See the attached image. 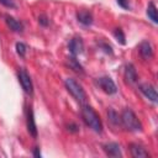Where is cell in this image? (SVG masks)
Instances as JSON below:
<instances>
[{"mask_svg": "<svg viewBox=\"0 0 158 158\" xmlns=\"http://www.w3.org/2000/svg\"><path fill=\"white\" fill-rule=\"evenodd\" d=\"M81 117L85 125L91 128L94 132L100 133L102 131V122L100 120V116L96 114V111L89 106V105H83L81 107Z\"/></svg>", "mask_w": 158, "mask_h": 158, "instance_id": "1", "label": "cell"}, {"mask_svg": "<svg viewBox=\"0 0 158 158\" xmlns=\"http://www.w3.org/2000/svg\"><path fill=\"white\" fill-rule=\"evenodd\" d=\"M120 120H121V125L127 131H131V132H141L142 131V123L131 109H125L120 116Z\"/></svg>", "mask_w": 158, "mask_h": 158, "instance_id": "2", "label": "cell"}, {"mask_svg": "<svg viewBox=\"0 0 158 158\" xmlns=\"http://www.w3.org/2000/svg\"><path fill=\"white\" fill-rule=\"evenodd\" d=\"M64 85L67 88V90L70 93V95L80 104H85L86 101V93L84 91L83 86L73 78H67L64 81Z\"/></svg>", "mask_w": 158, "mask_h": 158, "instance_id": "3", "label": "cell"}, {"mask_svg": "<svg viewBox=\"0 0 158 158\" xmlns=\"http://www.w3.org/2000/svg\"><path fill=\"white\" fill-rule=\"evenodd\" d=\"M17 78H19V81L23 89V91L28 95H31L33 93V85H32V80L28 75V73L25 70V69H20L17 72Z\"/></svg>", "mask_w": 158, "mask_h": 158, "instance_id": "4", "label": "cell"}, {"mask_svg": "<svg viewBox=\"0 0 158 158\" xmlns=\"http://www.w3.org/2000/svg\"><path fill=\"white\" fill-rule=\"evenodd\" d=\"M98 84L109 95H112V94H115L117 91L116 84L114 83V80L110 77H101V78H99L98 79Z\"/></svg>", "mask_w": 158, "mask_h": 158, "instance_id": "5", "label": "cell"}, {"mask_svg": "<svg viewBox=\"0 0 158 158\" xmlns=\"http://www.w3.org/2000/svg\"><path fill=\"white\" fill-rule=\"evenodd\" d=\"M138 89L148 100H151L152 102H157L158 96H157V91H156L153 85H151L148 83H143V84H139Z\"/></svg>", "mask_w": 158, "mask_h": 158, "instance_id": "6", "label": "cell"}, {"mask_svg": "<svg viewBox=\"0 0 158 158\" xmlns=\"http://www.w3.org/2000/svg\"><path fill=\"white\" fill-rule=\"evenodd\" d=\"M83 49H84V42L80 37L75 36L69 41V51L74 57L83 53Z\"/></svg>", "mask_w": 158, "mask_h": 158, "instance_id": "7", "label": "cell"}, {"mask_svg": "<svg viewBox=\"0 0 158 158\" xmlns=\"http://www.w3.org/2000/svg\"><path fill=\"white\" fill-rule=\"evenodd\" d=\"M26 126H27L28 133H30L33 138H36V137H37V126H36V121H35V115H33L32 107H28V110H27Z\"/></svg>", "mask_w": 158, "mask_h": 158, "instance_id": "8", "label": "cell"}, {"mask_svg": "<svg viewBox=\"0 0 158 158\" xmlns=\"http://www.w3.org/2000/svg\"><path fill=\"white\" fill-rule=\"evenodd\" d=\"M138 51H139V54L142 56L143 59H151L153 57V48H152V46L148 41L141 42V44L138 47Z\"/></svg>", "mask_w": 158, "mask_h": 158, "instance_id": "9", "label": "cell"}, {"mask_svg": "<svg viewBox=\"0 0 158 158\" xmlns=\"http://www.w3.org/2000/svg\"><path fill=\"white\" fill-rule=\"evenodd\" d=\"M104 151L105 153L109 156V157H121V149H120V146L115 142H110V143H106L104 144Z\"/></svg>", "mask_w": 158, "mask_h": 158, "instance_id": "10", "label": "cell"}, {"mask_svg": "<svg viewBox=\"0 0 158 158\" xmlns=\"http://www.w3.org/2000/svg\"><path fill=\"white\" fill-rule=\"evenodd\" d=\"M5 21H6L7 26L10 27V30H12L14 32L21 33V32L23 31V25H22L19 20H16L15 17H12V16H10V15H6V16H5Z\"/></svg>", "mask_w": 158, "mask_h": 158, "instance_id": "11", "label": "cell"}, {"mask_svg": "<svg viewBox=\"0 0 158 158\" xmlns=\"http://www.w3.org/2000/svg\"><path fill=\"white\" fill-rule=\"evenodd\" d=\"M130 151H131V154L135 158H148L149 157V153L142 146H139L137 143L130 144Z\"/></svg>", "mask_w": 158, "mask_h": 158, "instance_id": "12", "label": "cell"}, {"mask_svg": "<svg viewBox=\"0 0 158 158\" xmlns=\"http://www.w3.org/2000/svg\"><path fill=\"white\" fill-rule=\"evenodd\" d=\"M137 72H136V69H135V67H133V64H127L126 67H125V79L127 80V83H130V84H135L136 81H137Z\"/></svg>", "mask_w": 158, "mask_h": 158, "instance_id": "13", "label": "cell"}, {"mask_svg": "<svg viewBox=\"0 0 158 158\" xmlns=\"http://www.w3.org/2000/svg\"><path fill=\"white\" fill-rule=\"evenodd\" d=\"M77 19H78V21H79L80 23H83L84 26H90V25L93 23V15H91L89 11H85V10L79 11V12L77 14Z\"/></svg>", "mask_w": 158, "mask_h": 158, "instance_id": "14", "label": "cell"}, {"mask_svg": "<svg viewBox=\"0 0 158 158\" xmlns=\"http://www.w3.org/2000/svg\"><path fill=\"white\" fill-rule=\"evenodd\" d=\"M68 65H69V68H72L74 72H77V73H80V74H83L84 73V69H83V65L77 60V58L74 57V56H72V57H69L68 58Z\"/></svg>", "mask_w": 158, "mask_h": 158, "instance_id": "15", "label": "cell"}, {"mask_svg": "<svg viewBox=\"0 0 158 158\" xmlns=\"http://www.w3.org/2000/svg\"><path fill=\"white\" fill-rule=\"evenodd\" d=\"M147 15H148V17L154 22V23H157L158 22V16H157V9H156V5H154V2H149L148 4V6H147Z\"/></svg>", "mask_w": 158, "mask_h": 158, "instance_id": "16", "label": "cell"}, {"mask_svg": "<svg viewBox=\"0 0 158 158\" xmlns=\"http://www.w3.org/2000/svg\"><path fill=\"white\" fill-rule=\"evenodd\" d=\"M107 117H109V121H110L112 125H120V123H121V120H120L118 115H117L116 111H114V110H109Z\"/></svg>", "mask_w": 158, "mask_h": 158, "instance_id": "17", "label": "cell"}, {"mask_svg": "<svg viewBox=\"0 0 158 158\" xmlns=\"http://www.w3.org/2000/svg\"><path fill=\"white\" fill-rule=\"evenodd\" d=\"M114 37L116 38V41H117L120 44H125V43H126V37H125V35H123V32H122L121 28H116V30L114 31Z\"/></svg>", "mask_w": 158, "mask_h": 158, "instance_id": "18", "label": "cell"}, {"mask_svg": "<svg viewBox=\"0 0 158 158\" xmlns=\"http://www.w3.org/2000/svg\"><path fill=\"white\" fill-rule=\"evenodd\" d=\"M26 51H27V48H26V46L22 42H17L16 43V52H17V54L20 57H25Z\"/></svg>", "mask_w": 158, "mask_h": 158, "instance_id": "19", "label": "cell"}, {"mask_svg": "<svg viewBox=\"0 0 158 158\" xmlns=\"http://www.w3.org/2000/svg\"><path fill=\"white\" fill-rule=\"evenodd\" d=\"M0 4H2L6 7H10V9H15L16 7L15 0H0Z\"/></svg>", "mask_w": 158, "mask_h": 158, "instance_id": "20", "label": "cell"}, {"mask_svg": "<svg viewBox=\"0 0 158 158\" xmlns=\"http://www.w3.org/2000/svg\"><path fill=\"white\" fill-rule=\"evenodd\" d=\"M38 22H40L42 26H47V25L49 23V20L47 19V16L42 15V16H40V17H38Z\"/></svg>", "mask_w": 158, "mask_h": 158, "instance_id": "21", "label": "cell"}, {"mask_svg": "<svg viewBox=\"0 0 158 158\" xmlns=\"http://www.w3.org/2000/svg\"><path fill=\"white\" fill-rule=\"evenodd\" d=\"M117 4L123 7V9H130V4H128V0H117Z\"/></svg>", "mask_w": 158, "mask_h": 158, "instance_id": "22", "label": "cell"}, {"mask_svg": "<svg viewBox=\"0 0 158 158\" xmlns=\"http://www.w3.org/2000/svg\"><path fill=\"white\" fill-rule=\"evenodd\" d=\"M68 131H70V132H78L79 131V127L75 123H70V125H68Z\"/></svg>", "mask_w": 158, "mask_h": 158, "instance_id": "23", "label": "cell"}, {"mask_svg": "<svg viewBox=\"0 0 158 158\" xmlns=\"http://www.w3.org/2000/svg\"><path fill=\"white\" fill-rule=\"evenodd\" d=\"M101 47L104 48V51H105L106 53H110V54L112 53V51H111V47H110V46H107V44H105V43H102V44H101Z\"/></svg>", "mask_w": 158, "mask_h": 158, "instance_id": "24", "label": "cell"}, {"mask_svg": "<svg viewBox=\"0 0 158 158\" xmlns=\"http://www.w3.org/2000/svg\"><path fill=\"white\" fill-rule=\"evenodd\" d=\"M33 157H36V158H40L41 157V152H40V148L38 147H36V149L33 151Z\"/></svg>", "mask_w": 158, "mask_h": 158, "instance_id": "25", "label": "cell"}]
</instances>
